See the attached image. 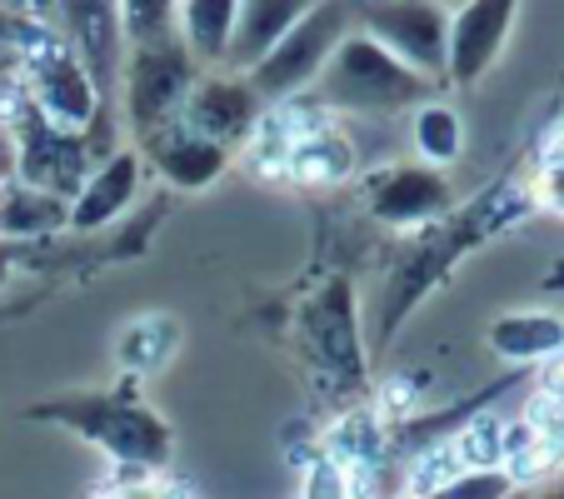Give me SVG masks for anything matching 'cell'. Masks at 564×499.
Listing matches in <instances>:
<instances>
[{"label": "cell", "instance_id": "9", "mask_svg": "<svg viewBox=\"0 0 564 499\" xmlns=\"http://www.w3.org/2000/svg\"><path fill=\"white\" fill-rule=\"evenodd\" d=\"M51 31L80 55L100 100L116 96L120 65H126V31H120V0H55Z\"/></svg>", "mask_w": 564, "mask_h": 499}, {"label": "cell", "instance_id": "18", "mask_svg": "<svg viewBox=\"0 0 564 499\" xmlns=\"http://www.w3.org/2000/svg\"><path fill=\"white\" fill-rule=\"evenodd\" d=\"M415 150L425 165H435V171L465 155V120H459V110L445 106V100L415 106Z\"/></svg>", "mask_w": 564, "mask_h": 499}, {"label": "cell", "instance_id": "22", "mask_svg": "<svg viewBox=\"0 0 564 499\" xmlns=\"http://www.w3.org/2000/svg\"><path fill=\"white\" fill-rule=\"evenodd\" d=\"M0 11H11L15 21H31V25H51L55 0H0Z\"/></svg>", "mask_w": 564, "mask_h": 499}, {"label": "cell", "instance_id": "10", "mask_svg": "<svg viewBox=\"0 0 564 499\" xmlns=\"http://www.w3.org/2000/svg\"><path fill=\"white\" fill-rule=\"evenodd\" d=\"M520 0H459L449 11V41H445V80L455 86H479L495 70L505 41L514 31Z\"/></svg>", "mask_w": 564, "mask_h": 499}, {"label": "cell", "instance_id": "2", "mask_svg": "<svg viewBox=\"0 0 564 499\" xmlns=\"http://www.w3.org/2000/svg\"><path fill=\"white\" fill-rule=\"evenodd\" d=\"M41 414H55L65 430H75L80 440L106 449L116 465L155 469L171 459L175 445L171 425L140 400H130V394H70V400L45 404Z\"/></svg>", "mask_w": 564, "mask_h": 499}, {"label": "cell", "instance_id": "1", "mask_svg": "<svg viewBox=\"0 0 564 499\" xmlns=\"http://www.w3.org/2000/svg\"><path fill=\"white\" fill-rule=\"evenodd\" d=\"M315 106L350 110V116H400L415 110L425 100H435V80H425L420 70H410L405 61H394L380 41H370L365 31H345V41L330 51V61L315 75Z\"/></svg>", "mask_w": 564, "mask_h": 499}, {"label": "cell", "instance_id": "11", "mask_svg": "<svg viewBox=\"0 0 564 499\" xmlns=\"http://www.w3.org/2000/svg\"><path fill=\"white\" fill-rule=\"evenodd\" d=\"M260 116H265V100L250 90L246 75H200V80L191 86V96H185V106H181L185 126H191L200 140L220 145V150L250 145Z\"/></svg>", "mask_w": 564, "mask_h": 499}, {"label": "cell", "instance_id": "20", "mask_svg": "<svg viewBox=\"0 0 564 499\" xmlns=\"http://www.w3.org/2000/svg\"><path fill=\"white\" fill-rule=\"evenodd\" d=\"M126 45H155L181 35V0H120Z\"/></svg>", "mask_w": 564, "mask_h": 499}, {"label": "cell", "instance_id": "26", "mask_svg": "<svg viewBox=\"0 0 564 499\" xmlns=\"http://www.w3.org/2000/svg\"><path fill=\"white\" fill-rule=\"evenodd\" d=\"M554 499H564V489H560V495H554Z\"/></svg>", "mask_w": 564, "mask_h": 499}, {"label": "cell", "instance_id": "15", "mask_svg": "<svg viewBox=\"0 0 564 499\" xmlns=\"http://www.w3.org/2000/svg\"><path fill=\"white\" fill-rule=\"evenodd\" d=\"M315 0H240V11H235V31H230V51H225V65L246 75L300 15L310 11Z\"/></svg>", "mask_w": 564, "mask_h": 499}, {"label": "cell", "instance_id": "7", "mask_svg": "<svg viewBox=\"0 0 564 499\" xmlns=\"http://www.w3.org/2000/svg\"><path fill=\"white\" fill-rule=\"evenodd\" d=\"M380 41L394 61H405L425 80H445V41H449V6L440 0H375L365 21L355 25Z\"/></svg>", "mask_w": 564, "mask_h": 499}, {"label": "cell", "instance_id": "4", "mask_svg": "<svg viewBox=\"0 0 564 499\" xmlns=\"http://www.w3.org/2000/svg\"><path fill=\"white\" fill-rule=\"evenodd\" d=\"M350 25L355 21H350V6H345V0H315V6H310V11L246 70L250 90H256L265 106L295 100L300 90L315 86L319 65L330 61V51L345 41Z\"/></svg>", "mask_w": 564, "mask_h": 499}, {"label": "cell", "instance_id": "25", "mask_svg": "<svg viewBox=\"0 0 564 499\" xmlns=\"http://www.w3.org/2000/svg\"><path fill=\"white\" fill-rule=\"evenodd\" d=\"M440 6H449V11H455V6H459V0H440Z\"/></svg>", "mask_w": 564, "mask_h": 499}, {"label": "cell", "instance_id": "16", "mask_svg": "<svg viewBox=\"0 0 564 499\" xmlns=\"http://www.w3.org/2000/svg\"><path fill=\"white\" fill-rule=\"evenodd\" d=\"M490 350L505 355L514 365L530 360H550L564 350V319L554 310H520V315H505L490 325Z\"/></svg>", "mask_w": 564, "mask_h": 499}, {"label": "cell", "instance_id": "12", "mask_svg": "<svg viewBox=\"0 0 564 499\" xmlns=\"http://www.w3.org/2000/svg\"><path fill=\"white\" fill-rule=\"evenodd\" d=\"M365 205H370L375 220L384 225H420V220H440V215L455 205L445 171L435 165H390V171H375L365 181Z\"/></svg>", "mask_w": 564, "mask_h": 499}, {"label": "cell", "instance_id": "24", "mask_svg": "<svg viewBox=\"0 0 564 499\" xmlns=\"http://www.w3.org/2000/svg\"><path fill=\"white\" fill-rule=\"evenodd\" d=\"M15 61H21V55H15V51H6V45H0V70H15Z\"/></svg>", "mask_w": 564, "mask_h": 499}, {"label": "cell", "instance_id": "3", "mask_svg": "<svg viewBox=\"0 0 564 499\" xmlns=\"http://www.w3.org/2000/svg\"><path fill=\"white\" fill-rule=\"evenodd\" d=\"M15 86H21V96L31 100L45 120H55L61 130L90 135L96 120H106V100H100L90 70L80 65V55H75L51 25L21 51V61H15Z\"/></svg>", "mask_w": 564, "mask_h": 499}, {"label": "cell", "instance_id": "5", "mask_svg": "<svg viewBox=\"0 0 564 499\" xmlns=\"http://www.w3.org/2000/svg\"><path fill=\"white\" fill-rule=\"evenodd\" d=\"M6 130H11L15 181L31 185V191L61 195V200L70 205L75 191L86 185V175L96 171L90 135H80V130H61L55 120H45L25 96H15L11 116H6Z\"/></svg>", "mask_w": 564, "mask_h": 499}, {"label": "cell", "instance_id": "23", "mask_svg": "<svg viewBox=\"0 0 564 499\" xmlns=\"http://www.w3.org/2000/svg\"><path fill=\"white\" fill-rule=\"evenodd\" d=\"M106 499H165L160 489H126V495H106Z\"/></svg>", "mask_w": 564, "mask_h": 499}, {"label": "cell", "instance_id": "17", "mask_svg": "<svg viewBox=\"0 0 564 499\" xmlns=\"http://www.w3.org/2000/svg\"><path fill=\"white\" fill-rule=\"evenodd\" d=\"M235 11H240V0H181V41H185V51L195 55L200 70L225 65Z\"/></svg>", "mask_w": 564, "mask_h": 499}, {"label": "cell", "instance_id": "27", "mask_svg": "<svg viewBox=\"0 0 564 499\" xmlns=\"http://www.w3.org/2000/svg\"><path fill=\"white\" fill-rule=\"evenodd\" d=\"M560 489H564V475H560Z\"/></svg>", "mask_w": 564, "mask_h": 499}, {"label": "cell", "instance_id": "21", "mask_svg": "<svg viewBox=\"0 0 564 499\" xmlns=\"http://www.w3.org/2000/svg\"><path fill=\"white\" fill-rule=\"evenodd\" d=\"M514 475L510 469H459L449 485H440L425 499H510Z\"/></svg>", "mask_w": 564, "mask_h": 499}, {"label": "cell", "instance_id": "6", "mask_svg": "<svg viewBox=\"0 0 564 499\" xmlns=\"http://www.w3.org/2000/svg\"><path fill=\"white\" fill-rule=\"evenodd\" d=\"M200 65L185 51L181 35L155 45H126V65H120V96H126V120L130 130L150 135V130L181 120V106L191 96V86L200 80Z\"/></svg>", "mask_w": 564, "mask_h": 499}, {"label": "cell", "instance_id": "19", "mask_svg": "<svg viewBox=\"0 0 564 499\" xmlns=\"http://www.w3.org/2000/svg\"><path fill=\"white\" fill-rule=\"evenodd\" d=\"M55 225H65V200L61 195L31 191V185H21V181L6 185V195H0V230L35 235V230H55Z\"/></svg>", "mask_w": 564, "mask_h": 499}, {"label": "cell", "instance_id": "8", "mask_svg": "<svg viewBox=\"0 0 564 499\" xmlns=\"http://www.w3.org/2000/svg\"><path fill=\"white\" fill-rule=\"evenodd\" d=\"M300 340L319 370L360 380L365 350H360V310H355V285L345 275L325 280L315 295L300 305Z\"/></svg>", "mask_w": 564, "mask_h": 499}, {"label": "cell", "instance_id": "14", "mask_svg": "<svg viewBox=\"0 0 564 499\" xmlns=\"http://www.w3.org/2000/svg\"><path fill=\"white\" fill-rule=\"evenodd\" d=\"M140 165H145V160H140L135 150L106 155L96 171L86 175V185L75 191V200L65 205V225H75V230H100V225H110L120 210H130V200H135V191H140Z\"/></svg>", "mask_w": 564, "mask_h": 499}, {"label": "cell", "instance_id": "13", "mask_svg": "<svg viewBox=\"0 0 564 499\" xmlns=\"http://www.w3.org/2000/svg\"><path fill=\"white\" fill-rule=\"evenodd\" d=\"M135 155L145 160V165H155V171L171 185H181V191H205V185L220 181V171L230 165V150L200 140L185 120H171V126L140 135Z\"/></svg>", "mask_w": 564, "mask_h": 499}]
</instances>
